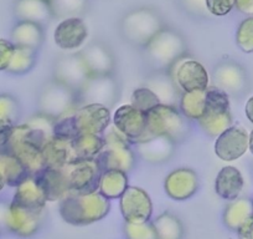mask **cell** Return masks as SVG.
<instances>
[{
    "mask_svg": "<svg viewBox=\"0 0 253 239\" xmlns=\"http://www.w3.org/2000/svg\"><path fill=\"white\" fill-rule=\"evenodd\" d=\"M41 151L42 150L31 140L30 128L24 123L13 127L4 152H9L15 156L28 170L29 175L35 176L45 167Z\"/></svg>",
    "mask_w": 253,
    "mask_h": 239,
    "instance_id": "obj_9",
    "label": "cell"
},
{
    "mask_svg": "<svg viewBox=\"0 0 253 239\" xmlns=\"http://www.w3.org/2000/svg\"><path fill=\"white\" fill-rule=\"evenodd\" d=\"M143 59L152 71H169L176 60L187 55L184 35L176 29L164 26L144 48Z\"/></svg>",
    "mask_w": 253,
    "mask_h": 239,
    "instance_id": "obj_2",
    "label": "cell"
},
{
    "mask_svg": "<svg viewBox=\"0 0 253 239\" xmlns=\"http://www.w3.org/2000/svg\"><path fill=\"white\" fill-rule=\"evenodd\" d=\"M238 239H253V216L240 227L237 232Z\"/></svg>",
    "mask_w": 253,
    "mask_h": 239,
    "instance_id": "obj_46",
    "label": "cell"
},
{
    "mask_svg": "<svg viewBox=\"0 0 253 239\" xmlns=\"http://www.w3.org/2000/svg\"><path fill=\"white\" fill-rule=\"evenodd\" d=\"M104 147V140L102 135H81L71 142V162L84 160H96ZM70 162V163H71Z\"/></svg>",
    "mask_w": 253,
    "mask_h": 239,
    "instance_id": "obj_30",
    "label": "cell"
},
{
    "mask_svg": "<svg viewBox=\"0 0 253 239\" xmlns=\"http://www.w3.org/2000/svg\"><path fill=\"white\" fill-rule=\"evenodd\" d=\"M181 92L204 90L209 87V74L204 65L189 54L172 64L168 71Z\"/></svg>",
    "mask_w": 253,
    "mask_h": 239,
    "instance_id": "obj_10",
    "label": "cell"
},
{
    "mask_svg": "<svg viewBox=\"0 0 253 239\" xmlns=\"http://www.w3.org/2000/svg\"><path fill=\"white\" fill-rule=\"evenodd\" d=\"M137 153L142 160L149 163L168 162L175 153V143L167 137H154L135 143Z\"/></svg>",
    "mask_w": 253,
    "mask_h": 239,
    "instance_id": "obj_26",
    "label": "cell"
},
{
    "mask_svg": "<svg viewBox=\"0 0 253 239\" xmlns=\"http://www.w3.org/2000/svg\"><path fill=\"white\" fill-rule=\"evenodd\" d=\"M13 11L18 21L45 25L53 19L48 0H15Z\"/></svg>",
    "mask_w": 253,
    "mask_h": 239,
    "instance_id": "obj_24",
    "label": "cell"
},
{
    "mask_svg": "<svg viewBox=\"0 0 253 239\" xmlns=\"http://www.w3.org/2000/svg\"><path fill=\"white\" fill-rule=\"evenodd\" d=\"M164 189L172 201L181 202L190 199L199 189L198 173L191 168H176L165 177Z\"/></svg>",
    "mask_w": 253,
    "mask_h": 239,
    "instance_id": "obj_18",
    "label": "cell"
},
{
    "mask_svg": "<svg viewBox=\"0 0 253 239\" xmlns=\"http://www.w3.org/2000/svg\"><path fill=\"white\" fill-rule=\"evenodd\" d=\"M34 177L47 202L61 201L70 194L69 178L65 167H43Z\"/></svg>",
    "mask_w": 253,
    "mask_h": 239,
    "instance_id": "obj_20",
    "label": "cell"
},
{
    "mask_svg": "<svg viewBox=\"0 0 253 239\" xmlns=\"http://www.w3.org/2000/svg\"><path fill=\"white\" fill-rule=\"evenodd\" d=\"M123 233L126 239H158L152 221L143 223H129L126 222Z\"/></svg>",
    "mask_w": 253,
    "mask_h": 239,
    "instance_id": "obj_40",
    "label": "cell"
},
{
    "mask_svg": "<svg viewBox=\"0 0 253 239\" xmlns=\"http://www.w3.org/2000/svg\"><path fill=\"white\" fill-rule=\"evenodd\" d=\"M213 86L225 91L228 96H241L248 89V79L242 65L233 60H222L212 71Z\"/></svg>",
    "mask_w": 253,
    "mask_h": 239,
    "instance_id": "obj_15",
    "label": "cell"
},
{
    "mask_svg": "<svg viewBox=\"0 0 253 239\" xmlns=\"http://www.w3.org/2000/svg\"><path fill=\"white\" fill-rule=\"evenodd\" d=\"M111 122V112L101 105H84L72 114L58 119L53 128V136L72 141L81 135H102Z\"/></svg>",
    "mask_w": 253,
    "mask_h": 239,
    "instance_id": "obj_1",
    "label": "cell"
},
{
    "mask_svg": "<svg viewBox=\"0 0 253 239\" xmlns=\"http://www.w3.org/2000/svg\"><path fill=\"white\" fill-rule=\"evenodd\" d=\"M245 111H246V116H247V119L253 123V96L251 97V99L247 101V104H246Z\"/></svg>",
    "mask_w": 253,
    "mask_h": 239,
    "instance_id": "obj_49",
    "label": "cell"
},
{
    "mask_svg": "<svg viewBox=\"0 0 253 239\" xmlns=\"http://www.w3.org/2000/svg\"><path fill=\"white\" fill-rule=\"evenodd\" d=\"M69 178L70 194H89L98 192L101 170L96 160L76 161L65 166Z\"/></svg>",
    "mask_w": 253,
    "mask_h": 239,
    "instance_id": "obj_13",
    "label": "cell"
},
{
    "mask_svg": "<svg viewBox=\"0 0 253 239\" xmlns=\"http://www.w3.org/2000/svg\"><path fill=\"white\" fill-rule=\"evenodd\" d=\"M57 120L52 119V117L47 116V115H43L41 112H38L36 115L31 116L30 119L26 121L25 125H28L29 127L33 128V130L39 131L42 135H45L48 140H52L55 136H53V128H55V123Z\"/></svg>",
    "mask_w": 253,
    "mask_h": 239,
    "instance_id": "obj_43",
    "label": "cell"
},
{
    "mask_svg": "<svg viewBox=\"0 0 253 239\" xmlns=\"http://www.w3.org/2000/svg\"><path fill=\"white\" fill-rule=\"evenodd\" d=\"M252 206H253V201H252Z\"/></svg>",
    "mask_w": 253,
    "mask_h": 239,
    "instance_id": "obj_52",
    "label": "cell"
},
{
    "mask_svg": "<svg viewBox=\"0 0 253 239\" xmlns=\"http://www.w3.org/2000/svg\"><path fill=\"white\" fill-rule=\"evenodd\" d=\"M252 216V201L248 198H236L230 201V203L223 209L222 222L226 228L232 232H237L240 227Z\"/></svg>",
    "mask_w": 253,
    "mask_h": 239,
    "instance_id": "obj_31",
    "label": "cell"
},
{
    "mask_svg": "<svg viewBox=\"0 0 253 239\" xmlns=\"http://www.w3.org/2000/svg\"><path fill=\"white\" fill-rule=\"evenodd\" d=\"M89 0H48L53 18H81L88 9Z\"/></svg>",
    "mask_w": 253,
    "mask_h": 239,
    "instance_id": "obj_36",
    "label": "cell"
},
{
    "mask_svg": "<svg viewBox=\"0 0 253 239\" xmlns=\"http://www.w3.org/2000/svg\"><path fill=\"white\" fill-rule=\"evenodd\" d=\"M39 112L58 120L72 114L80 106L79 92L56 80L46 82L38 96Z\"/></svg>",
    "mask_w": 253,
    "mask_h": 239,
    "instance_id": "obj_8",
    "label": "cell"
},
{
    "mask_svg": "<svg viewBox=\"0 0 253 239\" xmlns=\"http://www.w3.org/2000/svg\"><path fill=\"white\" fill-rule=\"evenodd\" d=\"M236 0H206L209 13L212 16H225L233 10Z\"/></svg>",
    "mask_w": 253,
    "mask_h": 239,
    "instance_id": "obj_44",
    "label": "cell"
},
{
    "mask_svg": "<svg viewBox=\"0 0 253 239\" xmlns=\"http://www.w3.org/2000/svg\"><path fill=\"white\" fill-rule=\"evenodd\" d=\"M250 136L245 128L231 126L216 137L215 153L222 161H235L242 157L248 150Z\"/></svg>",
    "mask_w": 253,
    "mask_h": 239,
    "instance_id": "obj_19",
    "label": "cell"
},
{
    "mask_svg": "<svg viewBox=\"0 0 253 239\" xmlns=\"http://www.w3.org/2000/svg\"><path fill=\"white\" fill-rule=\"evenodd\" d=\"M144 87L149 89L159 99L160 104L179 109L181 91L168 71H152L144 81Z\"/></svg>",
    "mask_w": 253,
    "mask_h": 239,
    "instance_id": "obj_23",
    "label": "cell"
},
{
    "mask_svg": "<svg viewBox=\"0 0 253 239\" xmlns=\"http://www.w3.org/2000/svg\"><path fill=\"white\" fill-rule=\"evenodd\" d=\"M236 44L243 53H253V16L241 21L236 31Z\"/></svg>",
    "mask_w": 253,
    "mask_h": 239,
    "instance_id": "obj_39",
    "label": "cell"
},
{
    "mask_svg": "<svg viewBox=\"0 0 253 239\" xmlns=\"http://www.w3.org/2000/svg\"><path fill=\"white\" fill-rule=\"evenodd\" d=\"M104 140V147L96 157L101 172L106 171H122L130 172L135 165V153L130 147L128 138L113 125L102 133Z\"/></svg>",
    "mask_w": 253,
    "mask_h": 239,
    "instance_id": "obj_6",
    "label": "cell"
},
{
    "mask_svg": "<svg viewBox=\"0 0 253 239\" xmlns=\"http://www.w3.org/2000/svg\"><path fill=\"white\" fill-rule=\"evenodd\" d=\"M60 214L72 226H88L102 221L111 211V202L99 192L89 194H69L60 201Z\"/></svg>",
    "mask_w": 253,
    "mask_h": 239,
    "instance_id": "obj_5",
    "label": "cell"
},
{
    "mask_svg": "<svg viewBox=\"0 0 253 239\" xmlns=\"http://www.w3.org/2000/svg\"><path fill=\"white\" fill-rule=\"evenodd\" d=\"M71 142L53 137L42 148V160L45 167L63 168L71 162Z\"/></svg>",
    "mask_w": 253,
    "mask_h": 239,
    "instance_id": "obj_29",
    "label": "cell"
},
{
    "mask_svg": "<svg viewBox=\"0 0 253 239\" xmlns=\"http://www.w3.org/2000/svg\"><path fill=\"white\" fill-rule=\"evenodd\" d=\"M4 187H5V182H4L3 177H1V176H0V192L3 191Z\"/></svg>",
    "mask_w": 253,
    "mask_h": 239,
    "instance_id": "obj_51",
    "label": "cell"
},
{
    "mask_svg": "<svg viewBox=\"0 0 253 239\" xmlns=\"http://www.w3.org/2000/svg\"><path fill=\"white\" fill-rule=\"evenodd\" d=\"M158 239H184L185 227L181 219L171 212H164L152 219Z\"/></svg>",
    "mask_w": 253,
    "mask_h": 239,
    "instance_id": "obj_33",
    "label": "cell"
},
{
    "mask_svg": "<svg viewBox=\"0 0 253 239\" xmlns=\"http://www.w3.org/2000/svg\"><path fill=\"white\" fill-rule=\"evenodd\" d=\"M88 28L81 18L63 19L55 29L53 39L58 48L63 50H75L81 48L87 40Z\"/></svg>",
    "mask_w": 253,
    "mask_h": 239,
    "instance_id": "obj_22",
    "label": "cell"
},
{
    "mask_svg": "<svg viewBox=\"0 0 253 239\" xmlns=\"http://www.w3.org/2000/svg\"><path fill=\"white\" fill-rule=\"evenodd\" d=\"M121 90L113 75L91 76L79 91L80 106L101 105L112 109L118 101Z\"/></svg>",
    "mask_w": 253,
    "mask_h": 239,
    "instance_id": "obj_11",
    "label": "cell"
},
{
    "mask_svg": "<svg viewBox=\"0 0 253 239\" xmlns=\"http://www.w3.org/2000/svg\"><path fill=\"white\" fill-rule=\"evenodd\" d=\"M36 62H38V51L34 49L15 46L13 58L6 69V72L14 75H24L31 71Z\"/></svg>",
    "mask_w": 253,
    "mask_h": 239,
    "instance_id": "obj_38",
    "label": "cell"
},
{
    "mask_svg": "<svg viewBox=\"0 0 253 239\" xmlns=\"http://www.w3.org/2000/svg\"><path fill=\"white\" fill-rule=\"evenodd\" d=\"M198 123L210 137H218L232 126L230 97L225 91L216 86H209L206 89L205 112Z\"/></svg>",
    "mask_w": 253,
    "mask_h": 239,
    "instance_id": "obj_7",
    "label": "cell"
},
{
    "mask_svg": "<svg viewBox=\"0 0 253 239\" xmlns=\"http://www.w3.org/2000/svg\"><path fill=\"white\" fill-rule=\"evenodd\" d=\"M119 208L124 221L143 223L152 221L153 203L149 194L139 187L129 186L119 198Z\"/></svg>",
    "mask_w": 253,
    "mask_h": 239,
    "instance_id": "obj_16",
    "label": "cell"
},
{
    "mask_svg": "<svg viewBox=\"0 0 253 239\" xmlns=\"http://www.w3.org/2000/svg\"><path fill=\"white\" fill-rule=\"evenodd\" d=\"M91 76L113 75L116 70V58L113 51L103 41H92L80 51Z\"/></svg>",
    "mask_w": 253,
    "mask_h": 239,
    "instance_id": "obj_17",
    "label": "cell"
},
{
    "mask_svg": "<svg viewBox=\"0 0 253 239\" xmlns=\"http://www.w3.org/2000/svg\"><path fill=\"white\" fill-rule=\"evenodd\" d=\"M11 130H13V128H11ZM11 130H0V153L5 151Z\"/></svg>",
    "mask_w": 253,
    "mask_h": 239,
    "instance_id": "obj_48",
    "label": "cell"
},
{
    "mask_svg": "<svg viewBox=\"0 0 253 239\" xmlns=\"http://www.w3.org/2000/svg\"><path fill=\"white\" fill-rule=\"evenodd\" d=\"M180 9L195 20H208L211 14L206 6V0H177Z\"/></svg>",
    "mask_w": 253,
    "mask_h": 239,
    "instance_id": "obj_42",
    "label": "cell"
},
{
    "mask_svg": "<svg viewBox=\"0 0 253 239\" xmlns=\"http://www.w3.org/2000/svg\"><path fill=\"white\" fill-rule=\"evenodd\" d=\"M45 217L46 211H31L11 201L6 209L3 224L10 233L20 238H30L40 231Z\"/></svg>",
    "mask_w": 253,
    "mask_h": 239,
    "instance_id": "obj_12",
    "label": "cell"
},
{
    "mask_svg": "<svg viewBox=\"0 0 253 239\" xmlns=\"http://www.w3.org/2000/svg\"><path fill=\"white\" fill-rule=\"evenodd\" d=\"M132 106H134L135 109L140 110L142 112L147 114L148 111H150L152 109H154L155 106L160 105L159 99L155 96V94L153 91H150L147 87H139V89L134 90L132 94Z\"/></svg>",
    "mask_w": 253,
    "mask_h": 239,
    "instance_id": "obj_41",
    "label": "cell"
},
{
    "mask_svg": "<svg viewBox=\"0 0 253 239\" xmlns=\"http://www.w3.org/2000/svg\"><path fill=\"white\" fill-rule=\"evenodd\" d=\"M91 74L80 53L65 54L56 59L53 64V80L56 81L79 92Z\"/></svg>",
    "mask_w": 253,
    "mask_h": 239,
    "instance_id": "obj_14",
    "label": "cell"
},
{
    "mask_svg": "<svg viewBox=\"0 0 253 239\" xmlns=\"http://www.w3.org/2000/svg\"><path fill=\"white\" fill-rule=\"evenodd\" d=\"M235 6L240 13L253 16V0H236Z\"/></svg>",
    "mask_w": 253,
    "mask_h": 239,
    "instance_id": "obj_47",
    "label": "cell"
},
{
    "mask_svg": "<svg viewBox=\"0 0 253 239\" xmlns=\"http://www.w3.org/2000/svg\"><path fill=\"white\" fill-rule=\"evenodd\" d=\"M15 46L10 40L0 39V71H6L13 58Z\"/></svg>",
    "mask_w": 253,
    "mask_h": 239,
    "instance_id": "obj_45",
    "label": "cell"
},
{
    "mask_svg": "<svg viewBox=\"0 0 253 239\" xmlns=\"http://www.w3.org/2000/svg\"><path fill=\"white\" fill-rule=\"evenodd\" d=\"M164 26L157 9L140 6L124 14L119 21V34L126 44L143 49Z\"/></svg>",
    "mask_w": 253,
    "mask_h": 239,
    "instance_id": "obj_4",
    "label": "cell"
},
{
    "mask_svg": "<svg viewBox=\"0 0 253 239\" xmlns=\"http://www.w3.org/2000/svg\"><path fill=\"white\" fill-rule=\"evenodd\" d=\"M13 202L36 212L46 211V197L39 184L36 183L34 176L28 177L16 187Z\"/></svg>",
    "mask_w": 253,
    "mask_h": 239,
    "instance_id": "obj_27",
    "label": "cell"
},
{
    "mask_svg": "<svg viewBox=\"0 0 253 239\" xmlns=\"http://www.w3.org/2000/svg\"><path fill=\"white\" fill-rule=\"evenodd\" d=\"M206 107V89L181 92L179 110L186 119L199 121L203 117Z\"/></svg>",
    "mask_w": 253,
    "mask_h": 239,
    "instance_id": "obj_35",
    "label": "cell"
},
{
    "mask_svg": "<svg viewBox=\"0 0 253 239\" xmlns=\"http://www.w3.org/2000/svg\"><path fill=\"white\" fill-rule=\"evenodd\" d=\"M248 150L251 151V153L253 155V131L250 135V140H248Z\"/></svg>",
    "mask_w": 253,
    "mask_h": 239,
    "instance_id": "obj_50",
    "label": "cell"
},
{
    "mask_svg": "<svg viewBox=\"0 0 253 239\" xmlns=\"http://www.w3.org/2000/svg\"><path fill=\"white\" fill-rule=\"evenodd\" d=\"M145 131L137 143L154 137H167L177 145L184 142L191 132L190 120L177 107L160 104L145 114Z\"/></svg>",
    "mask_w": 253,
    "mask_h": 239,
    "instance_id": "obj_3",
    "label": "cell"
},
{
    "mask_svg": "<svg viewBox=\"0 0 253 239\" xmlns=\"http://www.w3.org/2000/svg\"><path fill=\"white\" fill-rule=\"evenodd\" d=\"M10 41L14 46L29 48L39 51L45 41V29L41 24L18 21L10 31Z\"/></svg>",
    "mask_w": 253,
    "mask_h": 239,
    "instance_id": "obj_25",
    "label": "cell"
},
{
    "mask_svg": "<svg viewBox=\"0 0 253 239\" xmlns=\"http://www.w3.org/2000/svg\"><path fill=\"white\" fill-rule=\"evenodd\" d=\"M113 125L128 138L130 143H137L145 131V114L132 105H124L114 114Z\"/></svg>",
    "mask_w": 253,
    "mask_h": 239,
    "instance_id": "obj_21",
    "label": "cell"
},
{
    "mask_svg": "<svg viewBox=\"0 0 253 239\" xmlns=\"http://www.w3.org/2000/svg\"><path fill=\"white\" fill-rule=\"evenodd\" d=\"M21 107L13 95L0 94V130H11L20 119Z\"/></svg>",
    "mask_w": 253,
    "mask_h": 239,
    "instance_id": "obj_37",
    "label": "cell"
},
{
    "mask_svg": "<svg viewBox=\"0 0 253 239\" xmlns=\"http://www.w3.org/2000/svg\"><path fill=\"white\" fill-rule=\"evenodd\" d=\"M0 176L5 184L18 187L29 175L23 163L9 152L0 153Z\"/></svg>",
    "mask_w": 253,
    "mask_h": 239,
    "instance_id": "obj_34",
    "label": "cell"
},
{
    "mask_svg": "<svg viewBox=\"0 0 253 239\" xmlns=\"http://www.w3.org/2000/svg\"><path fill=\"white\" fill-rule=\"evenodd\" d=\"M243 188V177L240 171L232 166L221 168L215 181V191L226 201L238 198Z\"/></svg>",
    "mask_w": 253,
    "mask_h": 239,
    "instance_id": "obj_28",
    "label": "cell"
},
{
    "mask_svg": "<svg viewBox=\"0 0 253 239\" xmlns=\"http://www.w3.org/2000/svg\"><path fill=\"white\" fill-rule=\"evenodd\" d=\"M128 187V173L117 170L101 173L98 192L109 201L121 198Z\"/></svg>",
    "mask_w": 253,
    "mask_h": 239,
    "instance_id": "obj_32",
    "label": "cell"
}]
</instances>
